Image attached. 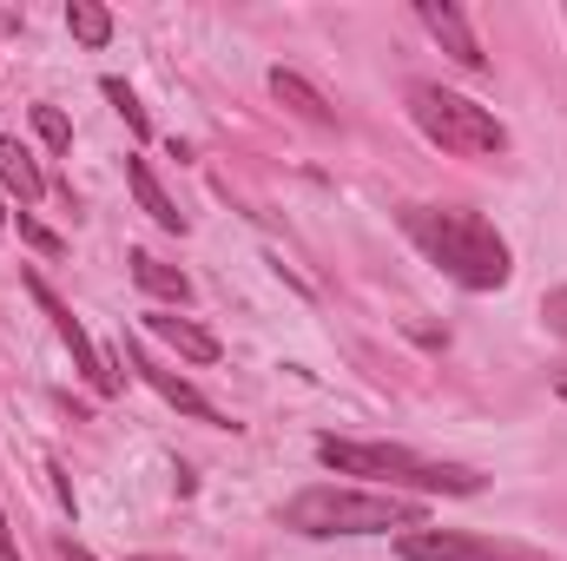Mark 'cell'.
I'll return each instance as SVG.
<instances>
[{
    "label": "cell",
    "mask_w": 567,
    "mask_h": 561,
    "mask_svg": "<svg viewBox=\"0 0 567 561\" xmlns=\"http://www.w3.org/2000/svg\"><path fill=\"white\" fill-rule=\"evenodd\" d=\"M133 561H178V555H133Z\"/></svg>",
    "instance_id": "22"
},
{
    "label": "cell",
    "mask_w": 567,
    "mask_h": 561,
    "mask_svg": "<svg viewBox=\"0 0 567 561\" xmlns=\"http://www.w3.org/2000/svg\"><path fill=\"white\" fill-rule=\"evenodd\" d=\"M20 232H27V238H33V245H40V252H60V238H53V232H40V225H33V218H27V212H20Z\"/></svg>",
    "instance_id": "18"
},
{
    "label": "cell",
    "mask_w": 567,
    "mask_h": 561,
    "mask_svg": "<svg viewBox=\"0 0 567 561\" xmlns=\"http://www.w3.org/2000/svg\"><path fill=\"white\" fill-rule=\"evenodd\" d=\"M317 462L337 469V476L383 482L390 496H396V489H429V496H475V489H482L475 469H462V462H429V456L396 449V442H343V436H323V442H317Z\"/></svg>",
    "instance_id": "3"
},
{
    "label": "cell",
    "mask_w": 567,
    "mask_h": 561,
    "mask_svg": "<svg viewBox=\"0 0 567 561\" xmlns=\"http://www.w3.org/2000/svg\"><path fill=\"white\" fill-rule=\"evenodd\" d=\"M403 232H410L462 290H502V284H508V245H502V232H495L482 212L410 205V212H403Z\"/></svg>",
    "instance_id": "1"
},
{
    "label": "cell",
    "mask_w": 567,
    "mask_h": 561,
    "mask_svg": "<svg viewBox=\"0 0 567 561\" xmlns=\"http://www.w3.org/2000/svg\"><path fill=\"white\" fill-rule=\"evenodd\" d=\"M0 185L20 198V205H33L40 192H47V178H40V165H33V152L13 140V133H0Z\"/></svg>",
    "instance_id": "11"
},
{
    "label": "cell",
    "mask_w": 567,
    "mask_h": 561,
    "mask_svg": "<svg viewBox=\"0 0 567 561\" xmlns=\"http://www.w3.org/2000/svg\"><path fill=\"white\" fill-rule=\"evenodd\" d=\"M145 330H152L158 344H172L178 357H192V364H212V357H218V337L198 330V324L178 317V310H145Z\"/></svg>",
    "instance_id": "9"
},
{
    "label": "cell",
    "mask_w": 567,
    "mask_h": 561,
    "mask_svg": "<svg viewBox=\"0 0 567 561\" xmlns=\"http://www.w3.org/2000/svg\"><path fill=\"white\" fill-rule=\"evenodd\" d=\"M410 113H416L423 140H435L455 159H495V152H508V126L488 106H475V100H462L449 86H429V80L410 86Z\"/></svg>",
    "instance_id": "4"
},
{
    "label": "cell",
    "mask_w": 567,
    "mask_h": 561,
    "mask_svg": "<svg viewBox=\"0 0 567 561\" xmlns=\"http://www.w3.org/2000/svg\"><path fill=\"white\" fill-rule=\"evenodd\" d=\"M0 225H7V205H0Z\"/></svg>",
    "instance_id": "23"
},
{
    "label": "cell",
    "mask_w": 567,
    "mask_h": 561,
    "mask_svg": "<svg viewBox=\"0 0 567 561\" xmlns=\"http://www.w3.org/2000/svg\"><path fill=\"white\" fill-rule=\"evenodd\" d=\"M126 370H140L145 384H152V390H158V397L172 404V410H185V417H198V422H225L212 397H198V390H192L185 377H172V370H165V364H152L145 350H126Z\"/></svg>",
    "instance_id": "8"
},
{
    "label": "cell",
    "mask_w": 567,
    "mask_h": 561,
    "mask_svg": "<svg viewBox=\"0 0 567 561\" xmlns=\"http://www.w3.org/2000/svg\"><path fill=\"white\" fill-rule=\"evenodd\" d=\"M271 93H278V100L290 106V113H297V120H310V126H337V106H330V100H323V93H317L303 73L278 67V73H271Z\"/></svg>",
    "instance_id": "10"
},
{
    "label": "cell",
    "mask_w": 567,
    "mask_h": 561,
    "mask_svg": "<svg viewBox=\"0 0 567 561\" xmlns=\"http://www.w3.org/2000/svg\"><path fill=\"white\" fill-rule=\"evenodd\" d=\"M60 561H100V555H86L80 542H66V536H60Z\"/></svg>",
    "instance_id": "20"
},
{
    "label": "cell",
    "mask_w": 567,
    "mask_h": 561,
    "mask_svg": "<svg viewBox=\"0 0 567 561\" xmlns=\"http://www.w3.org/2000/svg\"><path fill=\"white\" fill-rule=\"evenodd\" d=\"M126 265H133V278H140V290H152V297H165L172 310H178V304H192V278H185L178 265H165V258H152V252H133Z\"/></svg>",
    "instance_id": "12"
},
{
    "label": "cell",
    "mask_w": 567,
    "mask_h": 561,
    "mask_svg": "<svg viewBox=\"0 0 567 561\" xmlns=\"http://www.w3.org/2000/svg\"><path fill=\"white\" fill-rule=\"evenodd\" d=\"M0 561H27L20 555V542H13V529H7V509H0Z\"/></svg>",
    "instance_id": "19"
},
{
    "label": "cell",
    "mask_w": 567,
    "mask_h": 561,
    "mask_svg": "<svg viewBox=\"0 0 567 561\" xmlns=\"http://www.w3.org/2000/svg\"><path fill=\"white\" fill-rule=\"evenodd\" d=\"M33 133L53 145V152H66V145H73V126H66V113H60V106H33Z\"/></svg>",
    "instance_id": "15"
},
{
    "label": "cell",
    "mask_w": 567,
    "mask_h": 561,
    "mask_svg": "<svg viewBox=\"0 0 567 561\" xmlns=\"http://www.w3.org/2000/svg\"><path fill=\"white\" fill-rule=\"evenodd\" d=\"M542 317H548V330H561V337H567V284L542 297Z\"/></svg>",
    "instance_id": "17"
},
{
    "label": "cell",
    "mask_w": 567,
    "mask_h": 561,
    "mask_svg": "<svg viewBox=\"0 0 567 561\" xmlns=\"http://www.w3.org/2000/svg\"><path fill=\"white\" fill-rule=\"evenodd\" d=\"M555 397H561V404H567V364H561V370H555Z\"/></svg>",
    "instance_id": "21"
},
{
    "label": "cell",
    "mask_w": 567,
    "mask_h": 561,
    "mask_svg": "<svg viewBox=\"0 0 567 561\" xmlns=\"http://www.w3.org/2000/svg\"><path fill=\"white\" fill-rule=\"evenodd\" d=\"M284 529L297 536H390V529H429L423 502L410 496H390V489H337V482H317L303 496L284 502Z\"/></svg>",
    "instance_id": "2"
},
{
    "label": "cell",
    "mask_w": 567,
    "mask_h": 561,
    "mask_svg": "<svg viewBox=\"0 0 567 561\" xmlns=\"http://www.w3.org/2000/svg\"><path fill=\"white\" fill-rule=\"evenodd\" d=\"M106 100H113V106L126 113V126H133L140 140H152V120H145V106L133 100V86H126V80H106Z\"/></svg>",
    "instance_id": "16"
},
{
    "label": "cell",
    "mask_w": 567,
    "mask_h": 561,
    "mask_svg": "<svg viewBox=\"0 0 567 561\" xmlns=\"http://www.w3.org/2000/svg\"><path fill=\"white\" fill-rule=\"evenodd\" d=\"M126 185H133V198L152 212V225H165V232H185V212L165 198V185L152 178V165H145V159H126Z\"/></svg>",
    "instance_id": "13"
},
{
    "label": "cell",
    "mask_w": 567,
    "mask_h": 561,
    "mask_svg": "<svg viewBox=\"0 0 567 561\" xmlns=\"http://www.w3.org/2000/svg\"><path fill=\"white\" fill-rule=\"evenodd\" d=\"M396 549H403V561H555V555H542V549L468 536V529H410Z\"/></svg>",
    "instance_id": "5"
},
{
    "label": "cell",
    "mask_w": 567,
    "mask_h": 561,
    "mask_svg": "<svg viewBox=\"0 0 567 561\" xmlns=\"http://www.w3.org/2000/svg\"><path fill=\"white\" fill-rule=\"evenodd\" d=\"M66 27H73V40H86V47H106V40H113V13L93 7V0H73V7H66Z\"/></svg>",
    "instance_id": "14"
},
{
    "label": "cell",
    "mask_w": 567,
    "mask_h": 561,
    "mask_svg": "<svg viewBox=\"0 0 567 561\" xmlns=\"http://www.w3.org/2000/svg\"><path fill=\"white\" fill-rule=\"evenodd\" d=\"M27 290H33V304H40V310L53 317V330H60V344L73 350V370H80V377H86V384H93L100 397H113V390H120V370H113V364H106V357L93 350V337H86V330H80V317H73L66 304H60V290H53V284L40 278V272L27 278Z\"/></svg>",
    "instance_id": "6"
},
{
    "label": "cell",
    "mask_w": 567,
    "mask_h": 561,
    "mask_svg": "<svg viewBox=\"0 0 567 561\" xmlns=\"http://www.w3.org/2000/svg\"><path fill=\"white\" fill-rule=\"evenodd\" d=\"M416 20H423L449 53H455V67H468V73H482V67H488V53H482V40H475V27H468V13H462V7H449V0H416Z\"/></svg>",
    "instance_id": "7"
}]
</instances>
